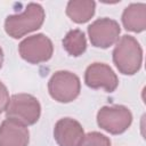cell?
Returning a JSON list of instances; mask_svg holds the SVG:
<instances>
[{"label":"cell","instance_id":"cell-1","mask_svg":"<svg viewBox=\"0 0 146 146\" xmlns=\"http://www.w3.org/2000/svg\"><path fill=\"white\" fill-rule=\"evenodd\" d=\"M112 55L114 65L124 75H133L141 67L143 49L132 35H122L116 41Z\"/></svg>","mask_w":146,"mask_h":146},{"label":"cell","instance_id":"cell-2","mask_svg":"<svg viewBox=\"0 0 146 146\" xmlns=\"http://www.w3.org/2000/svg\"><path fill=\"white\" fill-rule=\"evenodd\" d=\"M44 10L41 5L31 2L23 13L9 15L5 21V31L13 39H19L39 30L44 22Z\"/></svg>","mask_w":146,"mask_h":146},{"label":"cell","instance_id":"cell-3","mask_svg":"<svg viewBox=\"0 0 146 146\" xmlns=\"http://www.w3.org/2000/svg\"><path fill=\"white\" fill-rule=\"evenodd\" d=\"M41 115L39 100L30 94H15L11 96L6 110V117L25 127L35 124Z\"/></svg>","mask_w":146,"mask_h":146},{"label":"cell","instance_id":"cell-4","mask_svg":"<svg viewBox=\"0 0 146 146\" xmlns=\"http://www.w3.org/2000/svg\"><path fill=\"white\" fill-rule=\"evenodd\" d=\"M48 91L56 102L71 103L80 95L81 82L79 76L70 71H56L49 79Z\"/></svg>","mask_w":146,"mask_h":146},{"label":"cell","instance_id":"cell-5","mask_svg":"<svg viewBox=\"0 0 146 146\" xmlns=\"http://www.w3.org/2000/svg\"><path fill=\"white\" fill-rule=\"evenodd\" d=\"M131 123L132 114L130 110L123 105L103 106L97 113L98 127L112 135L123 133Z\"/></svg>","mask_w":146,"mask_h":146},{"label":"cell","instance_id":"cell-6","mask_svg":"<svg viewBox=\"0 0 146 146\" xmlns=\"http://www.w3.org/2000/svg\"><path fill=\"white\" fill-rule=\"evenodd\" d=\"M18 51L25 62L30 64H40L51 58L54 46L47 35L38 33L22 40L18 44Z\"/></svg>","mask_w":146,"mask_h":146},{"label":"cell","instance_id":"cell-7","mask_svg":"<svg viewBox=\"0 0 146 146\" xmlns=\"http://www.w3.org/2000/svg\"><path fill=\"white\" fill-rule=\"evenodd\" d=\"M120 32L119 23L108 17L98 18L88 26V35L91 44L102 49L110 48L116 43Z\"/></svg>","mask_w":146,"mask_h":146},{"label":"cell","instance_id":"cell-8","mask_svg":"<svg viewBox=\"0 0 146 146\" xmlns=\"http://www.w3.org/2000/svg\"><path fill=\"white\" fill-rule=\"evenodd\" d=\"M84 82L91 89H104L113 92L119 86V79L111 66L105 63H92L84 72Z\"/></svg>","mask_w":146,"mask_h":146},{"label":"cell","instance_id":"cell-9","mask_svg":"<svg viewBox=\"0 0 146 146\" xmlns=\"http://www.w3.org/2000/svg\"><path fill=\"white\" fill-rule=\"evenodd\" d=\"M83 136L82 125L72 117H63L55 124L54 138L59 146H79Z\"/></svg>","mask_w":146,"mask_h":146},{"label":"cell","instance_id":"cell-10","mask_svg":"<svg viewBox=\"0 0 146 146\" xmlns=\"http://www.w3.org/2000/svg\"><path fill=\"white\" fill-rule=\"evenodd\" d=\"M30 141L29 129L11 120L0 124V146H27Z\"/></svg>","mask_w":146,"mask_h":146},{"label":"cell","instance_id":"cell-11","mask_svg":"<svg viewBox=\"0 0 146 146\" xmlns=\"http://www.w3.org/2000/svg\"><path fill=\"white\" fill-rule=\"evenodd\" d=\"M127 31L140 33L146 29V5L143 2L131 3L124 8L121 17Z\"/></svg>","mask_w":146,"mask_h":146},{"label":"cell","instance_id":"cell-12","mask_svg":"<svg viewBox=\"0 0 146 146\" xmlns=\"http://www.w3.org/2000/svg\"><path fill=\"white\" fill-rule=\"evenodd\" d=\"M96 3L90 0H71L66 6V15L76 24L87 23L95 15Z\"/></svg>","mask_w":146,"mask_h":146},{"label":"cell","instance_id":"cell-13","mask_svg":"<svg viewBox=\"0 0 146 146\" xmlns=\"http://www.w3.org/2000/svg\"><path fill=\"white\" fill-rule=\"evenodd\" d=\"M63 47L70 56H81L87 49V39L84 33L79 29L68 31L63 39Z\"/></svg>","mask_w":146,"mask_h":146},{"label":"cell","instance_id":"cell-14","mask_svg":"<svg viewBox=\"0 0 146 146\" xmlns=\"http://www.w3.org/2000/svg\"><path fill=\"white\" fill-rule=\"evenodd\" d=\"M79 146H111V140L105 135L92 131L83 136Z\"/></svg>","mask_w":146,"mask_h":146},{"label":"cell","instance_id":"cell-15","mask_svg":"<svg viewBox=\"0 0 146 146\" xmlns=\"http://www.w3.org/2000/svg\"><path fill=\"white\" fill-rule=\"evenodd\" d=\"M9 91L7 87L0 81V113L5 112L7 110V106L9 104Z\"/></svg>","mask_w":146,"mask_h":146},{"label":"cell","instance_id":"cell-16","mask_svg":"<svg viewBox=\"0 0 146 146\" xmlns=\"http://www.w3.org/2000/svg\"><path fill=\"white\" fill-rule=\"evenodd\" d=\"M2 64H3V51L0 47V68L2 67Z\"/></svg>","mask_w":146,"mask_h":146}]
</instances>
